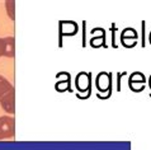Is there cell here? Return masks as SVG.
Wrapping results in <instances>:
<instances>
[{
  "instance_id": "obj_6",
  "label": "cell",
  "mask_w": 151,
  "mask_h": 150,
  "mask_svg": "<svg viewBox=\"0 0 151 150\" xmlns=\"http://www.w3.org/2000/svg\"><path fill=\"white\" fill-rule=\"evenodd\" d=\"M76 79L81 80V83L76 81V87H78L79 90H81V92L89 90V84H90V81H89V76H88L86 73H80V74H79L78 76H76Z\"/></svg>"
},
{
  "instance_id": "obj_4",
  "label": "cell",
  "mask_w": 151,
  "mask_h": 150,
  "mask_svg": "<svg viewBox=\"0 0 151 150\" xmlns=\"http://www.w3.org/2000/svg\"><path fill=\"white\" fill-rule=\"evenodd\" d=\"M145 76H144V74H141V73H133L131 75V78H129V88H131L132 90H136V85H138L137 88L138 90H144L145 88Z\"/></svg>"
},
{
  "instance_id": "obj_1",
  "label": "cell",
  "mask_w": 151,
  "mask_h": 150,
  "mask_svg": "<svg viewBox=\"0 0 151 150\" xmlns=\"http://www.w3.org/2000/svg\"><path fill=\"white\" fill-rule=\"evenodd\" d=\"M0 105L6 113L15 112V90L6 78L0 75Z\"/></svg>"
},
{
  "instance_id": "obj_2",
  "label": "cell",
  "mask_w": 151,
  "mask_h": 150,
  "mask_svg": "<svg viewBox=\"0 0 151 150\" xmlns=\"http://www.w3.org/2000/svg\"><path fill=\"white\" fill-rule=\"evenodd\" d=\"M15 135V120L12 116L0 117V140H13Z\"/></svg>"
},
{
  "instance_id": "obj_3",
  "label": "cell",
  "mask_w": 151,
  "mask_h": 150,
  "mask_svg": "<svg viewBox=\"0 0 151 150\" xmlns=\"http://www.w3.org/2000/svg\"><path fill=\"white\" fill-rule=\"evenodd\" d=\"M15 52V40L14 37L0 38V57H14Z\"/></svg>"
},
{
  "instance_id": "obj_5",
  "label": "cell",
  "mask_w": 151,
  "mask_h": 150,
  "mask_svg": "<svg viewBox=\"0 0 151 150\" xmlns=\"http://www.w3.org/2000/svg\"><path fill=\"white\" fill-rule=\"evenodd\" d=\"M109 84H111L109 75L107 73H100L98 75V78H96V87H98V89L102 92H107L109 89Z\"/></svg>"
},
{
  "instance_id": "obj_8",
  "label": "cell",
  "mask_w": 151,
  "mask_h": 150,
  "mask_svg": "<svg viewBox=\"0 0 151 150\" xmlns=\"http://www.w3.org/2000/svg\"><path fill=\"white\" fill-rule=\"evenodd\" d=\"M149 83H150V88H151V76H150V80H149Z\"/></svg>"
},
{
  "instance_id": "obj_7",
  "label": "cell",
  "mask_w": 151,
  "mask_h": 150,
  "mask_svg": "<svg viewBox=\"0 0 151 150\" xmlns=\"http://www.w3.org/2000/svg\"><path fill=\"white\" fill-rule=\"evenodd\" d=\"M5 6H6V13L8 15H9V18L12 20L15 19V15H14V6H15V1H13V0H8V1H5Z\"/></svg>"
}]
</instances>
